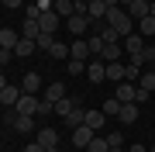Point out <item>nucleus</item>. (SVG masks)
<instances>
[{
  "instance_id": "1",
  "label": "nucleus",
  "mask_w": 155,
  "mask_h": 152,
  "mask_svg": "<svg viewBox=\"0 0 155 152\" xmlns=\"http://www.w3.org/2000/svg\"><path fill=\"white\" fill-rule=\"evenodd\" d=\"M21 97H24L21 83H7V79H4V86H0V104H4V107H17Z\"/></svg>"
},
{
  "instance_id": "2",
  "label": "nucleus",
  "mask_w": 155,
  "mask_h": 152,
  "mask_svg": "<svg viewBox=\"0 0 155 152\" xmlns=\"http://www.w3.org/2000/svg\"><path fill=\"white\" fill-rule=\"evenodd\" d=\"M90 24H93V21H90V14H72L69 21H66V28H69V35H72V38H83Z\"/></svg>"
},
{
  "instance_id": "3",
  "label": "nucleus",
  "mask_w": 155,
  "mask_h": 152,
  "mask_svg": "<svg viewBox=\"0 0 155 152\" xmlns=\"http://www.w3.org/2000/svg\"><path fill=\"white\" fill-rule=\"evenodd\" d=\"M86 76H90V83H104V79H107V62L104 59H90L86 62Z\"/></svg>"
},
{
  "instance_id": "4",
  "label": "nucleus",
  "mask_w": 155,
  "mask_h": 152,
  "mask_svg": "<svg viewBox=\"0 0 155 152\" xmlns=\"http://www.w3.org/2000/svg\"><path fill=\"white\" fill-rule=\"evenodd\" d=\"M114 97H117L121 104H134V97H138V83H131V79H121Z\"/></svg>"
},
{
  "instance_id": "5",
  "label": "nucleus",
  "mask_w": 155,
  "mask_h": 152,
  "mask_svg": "<svg viewBox=\"0 0 155 152\" xmlns=\"http://www.w3.org/2000/svg\"><path fill=\"white\" fill-rule=\"evenodd\" d=\"M93 135H97V131L90 128V124H79V128H72V145H76V149H86L90 142H93Z\"/></svg>"
},
{
  "instance_id": "6",
  "label": "nucleus",
  "mask_w": 155,
  "mask_h": 152,
  "mask_svg": "<svg viewBox=\"0 0 155 152\" xmlns=\"http://www.w3.org/2000/svg\"><path fill=\"white\" fill-rule=\"evenodd\" d=\"M69 59H79V62L93 59V52H90V42H86V38H76V42L69 45Z\"/></svg>"
},
{
  "instance_id": "7",
  "label": "nucleus",
  "mask_w": 155,
  "mask_h": 152,
  "mask_svg": "<svg viewBox=\"0 0 155 152\" xmlns=\"http://www.w3.org/2000/svg\"><path fill=\"white\" fill-rule=\"evenodd\" d=\"M86 124H90L93 131H104V124H107L104 107H86Z\"/></svg>"
},
{
  "instance_id": "8",
  "label": "nucleus",
  "mask_w": 155,
  "mask_h": 152,
  "mask_svg": "<svg viewBox=\"0 0 155 152\" xmlns=\"http://www.w3.org/2000/svg\"><path fill=\"white\" fill-rule=\"evenodd\" d=\"M62 121H66V128H69V131H72V128H79V124H86V107H83V104H76Z\"/></svg>"
},
{
  "instance_id": "9",
  "label": "nucleus",
  "mask_w": 155,
  "mask_h": 152,
  "mask_svg": "<svg viewBox=\"0 0 155 152\" xmlns=\"http://www.w3.org/2000/svg\"><path fill=\"white\" fill-rule=\"evenodd\" d=\"M38 21H41V31L55 35V31H59V24H62V17H59L55 11H41V17H38Z\"/></svg>"
},
{
  "instance_id": "10",
  "label": "nucleus",
  "mask_w": 155,
  "mask_h": 152,
  "mask_svg": "<svg viewBox=\"0 0 155 152\" xmlns=\"http://www.w3.org/2000/svg\"><path fill=\"white\" fill-rule=\"evenodd\" d=\"M38 100H41V97H35V93H24L21 100H17V114H38Z\"/></svg>"
},
{
  "instance_id": "11",
  "label": "nucleus",
  "mask_w": 155,
  "mask_h": 152,
  "mask_svg": "<svg viewBox=\"0 0 155 152\" xmlns=\"http://www.w3.org/2000/svg\"><path fill=\"white\" fill-rule=\"evenodd\" d=\"M62 97H69V93H66V86H62V79H55V83H48V86H45V100L59 104Z\"/></svg>"
},
{
  "instance_id": "12",
  "label": "nucleus",
  "mask_w": 155,
  "mask_h": 152,
  "mask_svg": "<svg viewBox=\"0 0 155 152\" xmlns=\"http://www.w3.org/2000/svg\"><path fill=\"white\" fill-rule=\"evenodd\" d=\"M35 142H41L45 149H52V145H59V131L55 128H41V131H35Z\"/></svg>"
},
{
  "instance_id": "13",
  "label": "nucleus",
  "mask_w": 155,
  "mask_h": 152,
  "mask_svg": "<svg viewBox=\"0 0 155 152\" xmlns=\"http://www.w3.org/2000/svg\"><path fill=\"white\" fill-rule=\"evenodd\" d=\"M38 35H41V21H38V17H28V21H24L21 24V38H38Z\"/></svg>"
},
{
  "instance_id": "14",
  "label": "nucleus",
  "mask_w": 155,
  "mask_h": 152,
  "mask_svg": "<svg viewBox=\"0 0 155 152\" xmlns=\"http://www.w3.org/2000/svg\"><path fill=\"white\" fill-rule=\"evenodd\" d=\"M121 52H124V42H114V45H104L100 59L104 62H121Z\"/></svg>"
},
{
  "instance_id": "15",
  "label": "nucleus",
  "mask_w": 155,
  "mask_h": 152,
  "mask_svg": "<svg viewBox=\"0 0 155 152\" xmlns=\"http://www.w3.org/2000/svg\"><path fill=\"white\" fill-rule=\"evenodd\" d=\"M127 14L134 17V21H141V17H148V0H131V4L124 7Z\"/></svg>"
},
{
  "instance_id": "16",
  "label": "nucleus",
  "mask_w": 155,
  "mask_h": 152,
  "mask_svg": "<svg viewBox=\"0 0 155 152\" xmlns=\"http://www.w3.org/2000/svg\"><path fill=\"white\" fill-rule=\"evenodd\" d=\"M141 49H145V38H141L138 31H134V35H127V38H124V52H127V56H138Z\"/></svg>"
},
{
  "instance_id": "17",
  "label": "nucleus",
  "mask_w": 155,
  "mask_h": 152,
  "mask_svg": "<svg viewBox=\"0 0 155 152\" xmlns=\"http://www.w3.org/2000/svg\"><path fill=\"white\" fill-rule=\"evenodd\" d=\"M17 42H21V31H14V28L0 31V49H17Z\"/></svg>"
},
{
  "instance_id": "18",
  "label": "nucleus",
  "mask_w": 155,
  "mask_h": 152,
  "mask_svg": "<svg viewBox=\"0 0 155 152\" xmlns=\"http://www.w3.org/2000/svg\"><path fill=\"white\" fill-rule=\"evenodd\" d=\"M52 11H55L62 21H69V17L76 14V4H72V0H55V4H52Z\"/></svg>"
},
{
  "instance_id": "19",
  "label": "nucleus",
  "mask_w": 155,
  "mask_h": 152,
  "mask_svg": "<svg viewBox=\"0 0 155 152\" xmlns=\"http://www.w3.org/2000/svg\"><path fill=\"white\" fill-rule=\"evenodd\" d=\"M107 79H114V83L127 79V66L124 62H107Z\"/></svg>"
},
{
  "instance_id": "20",
  "label": "nucleus",
  "mask_w": 155,
  "mask_h": 152,
  "mask_svg": "<svg viewBox=\"0 0 155 152\" xmlns=\"http://www.w3.org/2000/svg\"><path fill=\"white\" fill-rule=\"evenodd\" d=\"M21 90H24V93H38V90H41V76H38V73H24Z\"/></svg>"
},
{
  "instance_id": "21",
  "label": "nucleus",
  "mask_w": 155,
  "mask_h": 152,
  "mask_svg": "<svg viewBox=\"0 0 155 152\" xmlns=\"http://www.w3.org/2000/svg\"><path fill=\"white\" fill-rule=\"evenodd\" d=\"M35 52H38V42H31V38H21V42H17V49H14V56L28 59V56H35Z\"/></svg>"
},
{
  "instance_id": "22",
  "label": "nucleus",
  "mask_w": 155,
  "mask_h": 152,
  "mask_svg": "<svg viewBox=\"0 0 155 152\" xmlns=\"http://www.w3.org/2000/svg\"><path fill=\"white\" fill-rule=\"evenodd\" d=\"M117 121H121V124H134V121H138V104H124L121 114H117Z\"/></svg>"
},
{
  "instance_id": "23",
  "label": "nucleus",
  "mask_w": 155,
  "mask_h": 152,
  "mask_svg": "<svg viewBox=\"0 0 155 152\" xmlns=\"http://www.w3.org/2000/svg\"><path fill=\"white\" fill-rule=\"evenodd\" d=\"M76 104H83V100H79V97H62V100L55 104V114H59V118H66V114H69Z\"/></svg>"
},
{
  "instance_id": "24",
  "label": "nucleus",
  "mask_w": 155,
  "mask_h": 152,
  "mask_svg": "<svg viewBox=\"0 0 155 152\" xmlns=\"http://www.w3.org/2000/svg\"><path fill=\"white\" fill-rule=\"evenodd\" d=\"M138 35H141V38H152V35H155V17H152V14L138 21Z\"/></svg>"
},
{
  "instance_id": "25",
  "label": "nucleus",
  "mask_w": 155,
  "mask_h": 152,
  "mask_svg": "<svg viewBox=\"0 0 155 152\" xmlns=\"http://www.w3.org/2000/svg\"><path fill=\"white\" fill-rule=\"evenodd\" d=\"M138 86H141V90H148V93H155V69H145L141 79H138Z\"/></svg>"
},
{
  "instance_id": "26",
  "label": "nucleus",
  "mask_w": 155,
  "mask_h": 152,
  "mask_svg": "<svg viewBox=\"0 0 155 152\" xmlns=\"http://www.w3.org/2000/svg\"><path fill=\"white\" fill-rule=\"evenodd\" d=\"M121 100H117V97H110V100H104V114H107V118H117V114H121Z\"/></svg>"
},
{
  "instance_id": "27",
  "label": "nucleus",
  "mask_w": 155,
  "mask_h": 152,
  "mask_svg": "<svg viewBox=\"0 0 155 152\" xmlns=\"http://www.w3.org/2000/svg\"><path fill=\"white\" fill-rule=\"evenodd\" d=\"M14 131H35V114H21L14 124Z\"/></svg>"
},
{
  "instance_id": "28",
  "label": "nucleus",
  "mask_w": 155,
  "mask_h": 152,
  "mask_svg": "<svg viewBox=\"0 0 155 152\" xmlns=\"http://www.w3.org/2000/svg\"><path fill=\"white\" fill-rule=\"evenodd\" d=\"M90 152H110V145H107V135H93V142L86 145Z\"/></svg>"
},
{
  "instance_id": "29",
  "label": "nucleus",
  "mask_w": 155,
  "mask_h": 152,
  "mask_svg": "<svg viewBox=\"0 0 155 152\" xmlns=\"http://www.w3.org/2000/svg\"><path fill=\"white\" fill-rule=\"evenodd\" d=\"M66 73H69V76L86 73V62H79V59H66Z\"/></svg>"
},
{
  "instance_id": "30",
  "label": "nucleus",
  "mask_w": 155,
  "mask_h": 152,
  "mask_svg": "<svg viewBox=\"0 0 155 152\" xmlns=\"http://www.w3.org/2000/svg\"><path fill=\"white\" fill-rule=\"evenodd\" d=\"M107 145H110V152H121V149H124L121 131H107Z\"/></svg>"
},
{
  "instance_id": "31",
  "label": "nucleus",
  "mask_w": 155,
  "mask_h": 152,
  "mask_svg": "<svg viewBox=\"0 0 155 152\" xmlns=\"http://www.w3.org/2000/svg\"><path fill=\"white\" fill-rule=\"evenodd\" d=\"M48 56H52V59H69V45H62V42H55V45L48 49Z\"/></svg>"
},
{
  "instance_id": "32",
  "label": "nucleus",
  "mask_w": 155,
  "mask_h": 152,
  "mask_svg": "<svg viewBox=\"0 0 155 152\" xmlns=\"http://www.w3.org/2000/svg\"><path fill=\"white\" fill-rule=\"evenodd\" d=\"M35 42H38V49H45V52H48L52 45H55V35H48V31H41V35H38V38H35Z\"/></svg>"
},
{
  "instance_id": "33",
  "label": "nucleus",
  "mask_w": 155,
  "mask_h": 152,
  "mask_svg": "<svg viewBox=\"0 0 155 152\" xmlns=\"http://www.w3.org/2000/svg\"><path fill=\"white\" fill-rule=\"evenodd\" d=\"M86 42H90V52H93V56H100V52H104V45H107V42L100 38V35H90Z\"/></svg>"
},
{
  "instance_id": "34",
  "label": "nucleus",
  "mask_w": 155,
  "mask_h": 152,
  "mask_svg": "<svg viewBox=\"0 0 155 152\" xmlns=\"http://www.w3.org/2000/svg\"><path fill=\"white\" fill-rule=\"evenodd\" d=\"M48 114H55V104L41 97V100H38V118H48Z\"/></svg>"
},
{
  "instance_id": "35",
  "label": "nucleus",
  "mask_w": 155,
  "mask_h": 152,
  "mask_svg": "<svg viewBox=\"0 0 155 152\" xmlns=\"http://www.w3.org/2000/svg\"><path fill=\"white\" fill-rule=\"evenodd\" d=\"M11 59H14V49H0V62H4V66H7Z\"/></svg>"
},
{
  "instance_id": "36",
  "label": "nucleus",
  "mask_w": 155,
  "mask_h": 152,
  "mask_svg": "<svg viewBox=\"0 0 155 152\" xmlns=\"http://www.w3.org/2000/svg\"><path fill=\"white\" fill-rule=\"evenodd\" d=\"M0 4H4V7H7V11H17V7H21V4H24V0H0Z\"/></svg>"
},
{
  "instance_id": "37",
  "label": "nucleus",
  "mask_w": 155,
  "mask_h": 152,
  "mask_svg": "<svg viewBox=\"0 0 155 152\" xmlns=\"http://www.w3.org/2000/svg\"><path fill=\"white\" fill-rule=\"evenodd\" d=\"M148 97H152V93H148V90H141V86H138V97H134V104H145Z\"/></svg>"
},
{
  "instance_id": "38",
  "label": "nucleus",
  "mask_w": 155,
  "mask_h": 152,
  "mask_svg": "<svg viewBox=\"0 0 155 152\" xmlns=\"http://www.w3.org/2000/svg\"><path fill=\"white\" fill-rule=\"evenodd\" d=\"M24 152H45V145H41V142H31V145L24 149Z\"/></svg>"
},
{
  "instance_id": "39",
  "label": "nucleus",
  "mask_w": 155,
  "mask_h": 152,
  "mask_svg": "<svg viewBox=\"0 0 155 152\" xmlns=\"http://www.w3.org/2000/svg\"><path fill=\"white\" fill-rule=\"evenodd\" d=\"M131 152H148V149H145V145H131Z\"/></svg>"
},
{
  "instance_id": "40",
  "label": "nucleus",
  "mask_w": 155,
  "mask_h": 152,
  "mask_svg": "<svg viewBox=\"0 0 155 152\" xmlns=\"http://www.w3.org/2000/svg\"><path fill=\"white\" fill-rule=\"evenodd\" d=\"M148 14H152V17H155V0H152V4H148Z\"/></svg>"
},
{
  "instance_id": "41",
  "label": "nucleus",
  "mask_w": 155,
  "mask_h": 152,
  "mask_svg": "<svg viewBox=\"0 0 155 152\" xmlns=\"http://www.w3.org/2000/svg\"><path fill=\"white\" fill-rule=\"evenodd\" d=\"M45 152H59V145H52V149H45Z\"/></svg>"
},
{
  "instance_id": "42",
  "label": "nucleus",
  "mask_w": 155,
  "mask_h": 152,
  "mask_svg": "<svg viewBox=\"0 0 155 152\" xmlns=\"http://www.w3.org/2000/svg\"><path fill=\"white\" fill-rule=\"evenodd\" d=\"M127 4H131V0H121V7H127Z\"/></svg>"
},
{
  "instance_id": "43",
  "label": "nucleus",
  "mask_w": 155,
  "mask_h": 152,
  "mask_svg": "<svg viewBox=\"0 0 155 152\" xmlns=\"http://www.w3.org/2000/svg\"><path fill=\"white\" fill-rule=\"evenodd\" d=\"M148 152H155V142H152V145H148Z\"/></svg>"
},
{
  "instance_id": "44",
  "label": "nucleus",
  "mask_w": 155,
  "mask_h": 152,
  "mask_svg": "<svg viewBox=\"0 0 155 152\" xmlns=\"http://www.w3.org/2000/svg\"><path fill=\"white\" fill-rule=\"evenodd\" d=\"M72 4H83V0H72Z\"/></svg>"
},
{
  "instance_id": "45",
  "label": "nucleus",
  "mask_w": 155,
  "mask_h": 152,
  "mask_svg": "<svg viewBox=\"0 0 155 152\" xmlns=\"http://www.w3.org/2000/svg\"><path fill=\"white\" fill-rule=\"evenodd\" d=\"M152 135H155V131H152Z\"/></svg>"
},
{
  "instance_id": "46",
  "label": "nucleus",
  "mask_w": 155,
  "mask_h": 152,
  "mask_svg": "<svg viewBox=\"0 0 155 152\" xmlns=\"http://www.w3.org/2000/svg\"><path fill=\"white\" fill-rule=\"evenodd\" d=\"M148 4H152V0H148Z\"/></svg>"
}]
</instances>
